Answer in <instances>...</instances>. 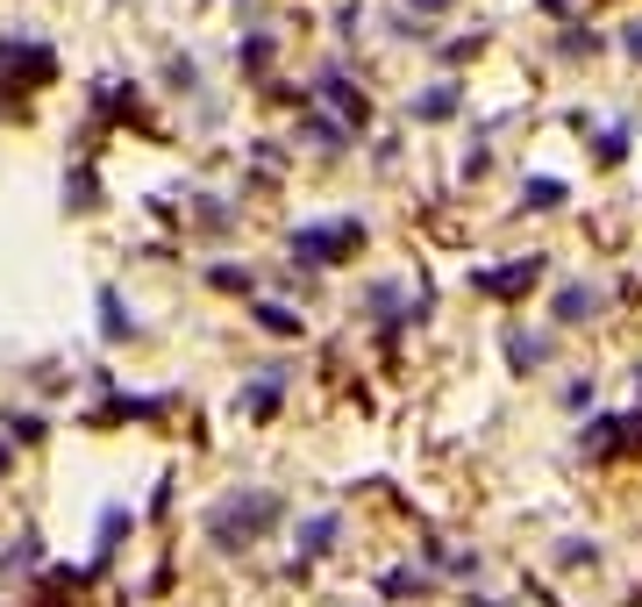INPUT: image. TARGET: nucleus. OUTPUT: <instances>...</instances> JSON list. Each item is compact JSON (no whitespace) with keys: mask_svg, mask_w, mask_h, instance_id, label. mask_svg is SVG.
I'll list each match as a JSON object with an SVG mask.
<instances>
[{"mask_svg":"<svg viewBox=\"0 0 642 607\" xmlns=\"http://www.w3.org/2000/svg\"><path fill=\"white\" fill-rule=\"evenodd\" d=\"M343 243H350V230H308L293 251L308 257V265H329V251H343Z\"/></svg>","mask_w":642,"mask_h":607,"instance_id":"1","label":"nucleus"},{"mask_svg":"<svg viewBox=\"0 0 642 607\" xmlns=\"http://www.w3.org/2000/svg\"><path fill=\"white\" fill-rule=\"evenodd\" d=\"M557 308H564V322H586V315L600 308V294H592V286H571V294L557 300Z\"/></svg>","mask_w":642,"mask_h":607,"instance_id":"2","label":"nucleus"},{"mask_svg":"<svg viewBox=\"0 0 642 607\" xmlns=\"http://www.w3.org/2000/svg\"><path fill=\"white\" fill-rule=\"evenodd\" d=\"M329 536H335V522L321 514V522H308V543H300V551H329Z\"/></svg>","mask_w":642,"mask_h":607,"instance_id":"3","label":"nucleus"},{"mask_svg":"<svg viewBox=\"0 0 642 607\" xmlns=\"http://www.w3.org/2000/svg\"><path fill=\"white\" fill-rule=\"evenodd\" d=\"M415 8H442V0H415Z\"/></svg>","mask_w":642,"mask_h":607,"instance_id":"4","label":"nucleus"}]
</instances>
